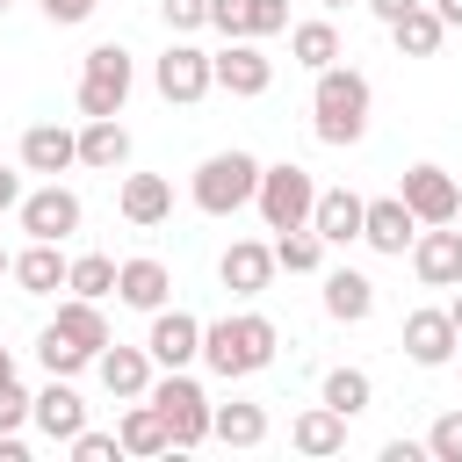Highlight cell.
Listing matches in <instances>:
<instances>
[{"label":"cell","instance_id":"cell-28","mask_svg":"<svg viewBox=\"0 0 462 462\" xmlns=\"http://www.w3.org/2000/svg\"><path fill=\"white\" fill-rule=\"evenodd\" d=\"M116 440H123V455H137V462H152V455L173 448V440H166V419H159L152 397H130V411L116 419Z\"/></svg>","mask_w":462,"mask_h":462},{"label":"cell","instance_id":"cell-34","mask_svg":"<svg viewBox=\"0 0 462 462\" xmlns=\"http://www.w3.org/2000/svg\"><path fill=\"white\" fill-rule=\"evenodd\" d=\"M116 267H123V260H108V253H72V267H65V289L101 303V296H116Z\"/></svg>","mask_w":462,"mask_h":462},{"label":"cell","instance_id":"cell-38","mask_svg":"<svg viewBox=\"0 0 462 462\" xmlns=\"http://www.w3.org/2000/svg\"><path fill=\"white\" fill-rule=\"evenodd\" d=\"M65 448H72V462H116V455H123V440H116V433H101V426H79Z\"/></svg>","mask_w":462,"mask_h":462},{"label":"cell","instance_id":"cell-10","mask_svg":"<svg viewBox=\"0 0 462 462\" xmlns=\"http://www.w3.org/2000/svg\"><path fill=\"white\" fill-rule=\"evenodd\" d=\"M217 87L238 94V101H260V94L274 87V58L260 51V36H224V51H217Z\"/></svg>","mask_w":462,"mask_h":462},{"label":"cell","instance_id":"cell-5","mask_svg":"<svg viewBox=\"0 0 462 462\" xmlns=\"http://www.w3.org/2000/svg\"><path fill=\"white\" fill-rule=\"evenodd\" d=\"M130 87H137V58L123 43H94L79 58V116H123Z\"/></svg>","mask_w":462,"mask_h":462},{"label":"cell","instance_id":"cell-41","mask_svg":"<svg viewBox=\"0 0 462 462\" xmlns=\"http://www.w3.org/2000/svg\"><path fill=\"white\" fill-rule=\"evenodd\" d=\"M22 195H29V188H22V173H14V166H0V217H7V209H22Z\"/></svg>","mask_w":462,"mask_h":462},{"label":"cell","instance_id":"cell-39","mask_svg":"<svg viewBox=\"0 0 462 462\" xmlns=\"http://www.w3.org/2000/svg\"><path fill=\"white\" fill-rule=\"evenodd\" d=\"M29 404H36V397H29L14 375H0V433H22V426H29Z\"/></svg>","mask_w":462,"mask_h":462},{"label":"cell","instance_id":"cell-9","mask_svg":"<svg viewBox=\"0 0 462 462\" xmlns=\"http://www.w3.org/2000/svg\"><path fill=\"white\" fill-rule=\"evenodd\" d=\"M79 217H87V202H79L65 180H43V188H29V195H22V209H14V224H22L29 238H58V245L79 231Z\"/></svg>","mask_w":462,"mask_h":462},{"label":"cell","instance_id":"cell-20","mask_svg":"<svg viewBox=\"0 0 462 462\" xmlns=\"http://www.w3.org/2000/svg\"><path fill=\"white\" fill-rule=\"evenodd\" d=\"M209 29L217 36H282L289 0H209Z\"/></svg>","mask_w":462,"mask_h":462},{"label":"cell","instance_id":"cell-3","mask_svg":"<svg viewBox=\"0 0 462 462\" xmlns=\"http://www.w3.org/2000/svg\"><path fill=\"white\" fill-rule=\"evenodd\" d=\"M188 195H195L202 217H238V209H253V195H260V159L238 152V144H231V152H209V159L195 166Z\"/></svg>","mask_w":462,"mask_h":462},{"label":"cell","instance_id":"cell-18","mask_svg":"<svg viewBox=\"0 0 462 462\" xmlns=\"http://www.w3.org/2000/svg\"><path fill=\"white\" fill-rule=\"evenodd\" d=\"M274 274H282V267H274V245H260V238H231L224 260H217V282H224L231 296H260Z\"/></svg>","mask_w":462,"mask_h":462},{"label":"cell","instance_id":"cell-42","mask_svg":"<svg viewBox=\"0 0 462 462\" xmlns=\"http://www.w3.org/2000/svg\"><path fill=\"white\" fill-rule=\"evenodd\" d=\"M411 7H419V0H368V14H375V22H383V29H390V22H404V14H411Z\"/></svg>","mask_w":462,"mask_h":462},{"label":"cell","instance_id":"cell-13","mask_svg":"<svg viewBox=\"0 0 462 462\" xmlns=\"http://www.w3.org/2000/svg\"><path fill=\"white\" fill-rule=\"evenodd\" d=\"M411 238H419V217L404 209V195H375V202H368V217H361V245H368V253L404 260V253H411Z\"/></svg>","mask_w":462,"mask_h":462},{"label":"cell","instance_id":"cell-6","mask_svg":"<svg viewBox=\"0 0 462 462\" xmlns=\"http://www.w3.org/2000/svg\"><path fill=\"white\" fill-rule=\"evenodd\" d=\"M253 209H260L267 231H296V224H310V209H318V180H310V166H296V159L260 166V195H253Z\"/></svg>","mask_w":462,"mask_h":462},{"label":"cell","instance_id":"cell-24","mask_svg":"<svg viewBox=\"0 0 462 462\" xmlns=\"http://www.w3.org/2000/svg\"><path fill=\"white\" fill-rule=\"evenodd\" d=\"M325 318L368 325V318H375V282H368L361 267H325Z\"/></svg>","mask_w":462,"mask_h":462},{"label":"cell","instance_id":"cell-40","mask_svg":"<svg viewBox=\"0 0 462 462\" xmlns=\"http://www.w3.org/2000/svg\"><path fill=\"white\" fill-rule=\"evenodd\" d=\"M94 7H101V0H43V14H51L58 29H72V22H87Z\"/></svg>","mask_w":462,"mask_h":462},{"label":"cell","instance_id":"cell-25","mask_svg":"<svg viewBox=\"0 0 462 462\" xmlns=\"http://www.w3.org/2000/svg\"><path fill=\"white\" fill-rule=\"evenodd\" d=\"M289 448H296V455H310V462L339 455V448H346V411H332V404L318 397L310 411H296V426H289Z\"/></svg>","mask_w":462,"mask_h":462},{"label":"cell","instance_id":"cell-37","mask_svg":"<svg viewBox=\"0 0 462 462\" xmlns=\"http://www.w3.org/2000/svg\"><path fill=\"white\" fill-rule=\"evenodd\" d=\"M426 455H433V462H462V411H440V419L426 426Z\"/></svg>","mask_w":462,"mask_h":462},{"label":"cell","instance_id":"cell-43","mask_svg":"<svg viewBox=\"0 0 462 462\" xmlns=\"http://www.w3.org/2000/svg\"><path fill=\"white\" fill-rule=\"evenodd\" d=\"M419 455H426V440H390L383 448V462H419Z\"/></svg>","mask_w":462,"mask_h":462},{"label":"cell","instance_id":"cell-14","mask_svg":"<svg viewBox=\"0 0 462 462\" xmlns=\"http://www.w3.org/2000/svg\"><path fill=\"white\" fill-rule=\"evenodd\" d=\"M404 354H411L419 368H448V361L462 354L455 318H448V310H433V303H426V310H411V318H404Z\"/></svg>","mask_w":462,"mask_h":462},{"label":"cell","instance_id":"cell-11","mask_svg":"<svg viewBox=\"0 0 462 462\" xmlns=\"http://www.w3.org/2000/svg\"><path fill=\"white\" fill-rule=\"evenodd\" d=\"M411 274L426 289H462V231L455 224H419L411 238Z\"/></svg>","mask_w":462,"mask_h":462},{"label":"cell","instance_id":"cell-35","mask_svg":"<svg viewBox=\"0 0 462 462\" xmlns=\"http://www.w3.org/2000/svg\"><path fill=\"white\" fill-rule=\"evenodd\" d=\"M36 361H43V375H79V368H94V354H79V346H65L51 325L36 332Z\"/></svg>","mask_w":462,"mask_h":462},{"label":"cell","instance_id":"cell-29","mask_svg":"<svg viewBox=\"0 0 462 462\" xmlns=\"http://www.w3.org/2000/svg\"><path fill=\"white\" fill-rule=\"evenodd\" d=\"M390 43H397L404 58H433V51L448 43V22L433 14V0H419V7L404 14V22H390Z\"/></svg>","mask_w":462,"mask_h":462},{"label":"cell","instance_id":"cell-12","mask_svg":"<svg viewBox=\"0 0 462 462\" xmlns=\"http://www.w3.org/2000/svg\"><path fill=\"white\" fill-rule=\"evenodd\" d=\"M72 166H79V130H65V123H29V130H22V173L58 180V173H72Z\"/></svg>","mask_w":462,"mask_h":462},{"label":"cell","instance_id":"cell-4","mask_svg":"<svg viewBox=\"0 0 462 462\" xmlns=\"http://www.w3.org/2000/svg\"><path fill=\"white\" fill-rule=\"evenodd\" d=\"M144 397L159 404V419H166V440H173V448H202V440H209L217 404H209V390H202L188 368H159Z\"/></svg>","mask_w":462,"mask_h":462},{"label":"cell","instance_id":"cell-33","mask_svg":"<svg viewBox=\"0 0 462 462\" xmlns=\"http://www.w3.org/2000/svg\"><path fill=\"white\" fill-rule=\"evenodd\" d=\"M274 267H282V274H318V267H325V238H318L310 224L274 231Z\"/></svg>","mask_w":462,"mask_h":462},{"label":"cell","instance_id":"cell-22","mask_svg":"<svg viewBox=\"0 0 462 462\" xmlns=\"http://www.w3.org/2000/svg\"><path fill=\"white\" fill-rule=\"evenodd\" d=\"M166 296H173V274H166V260H152V253H137V260H123L116 267V303H130V310H166Z\"/></svg>","mask_w":462,"mask_h":462},{"label":"cell","instance_id":"cell-1","mask_svg":"<svg viewBox=\"0 0 462 462\" xmlns=\"http://www.w3.org/2000/svg\"><path fill=\"white\" fill-rule=\"evenodd\" d=\"M368 108H375L368 72H354V65H325L318 72V87H310V130H318V144H332V152L361 144L368 137Z\"/></svg>","mask_w":462,"mask_h":462},{"label":"cell","instance_id":"cell-36","mask_svg":"<svg viewBox=\"0 0 462 462\" xmlns=\"http://www.w3.org/2000/svg\"><path fill=\"white\" fill-rule=\"evenodd\" d=\"M159 22H166V36H195V29H209V0H159Z\"/></svg>","mask_w":462,"mask_h":462},{"label":"cell","instance_id":"cell-15","mask_svg":"<svg viewBox=\"0 0 462 462\" xmlns=\"http://www.w3.org/2000/svg\"><path fill=\"white\" fill-rule=\"evenodd\" d=\"M144 346H152L159 368H188V361H202V318L195 310H152Z\"/></svg>","mask_w":462,"mask_h":462},{"label":"cell","instance_id":"cell-19","mask_svg":"<svg viewBox=\"0 0 462 462\" xmlns=\"http://www.w3.org/2000/svg\"><path fill=\"white\" fill-rule=\"evenodd\" d=\"M152 368H159V361H152V346H116V339H108V346L94 354V375H101V390H108V397H123V404L152 390Z\"/></svg>","mask_w":462,"mask_h":462},{"label":"cell","instance_id":"cell-2","mask_svg":"<svg viewBox=\"0 0 462 462\" xmlns=\"http://www.w3.org/2000/svg\"><path fill=\"white\" fill-rule=\"evenodd\" d=\"M274 346H282V332H274V318H260V310H231V318L202 325V368L224 375V383L260 375V368L274 361Z\"/></svg>","mask_w":462,"mask_h":462},{"label":"cell","instance_id":"cell-21","mask_svg":"<svg viewBox=\"0 0 462 462\" xmlns=\"http://www.w3.org/2000/svg\"><path fill=\"white\" fill-rule=\"evenodd\" d=\"M65 267H72V260L58 253V238H29V245L7 260V274H14L22 296H58V289H65Z\"/></svg>","mask_w":462,"mask_h":462},{"label":"cell","instance_id":"cell-32","mask_svg":"<svg viewBox=\"0 0 462 462\" xmlns=\"http://www.w3.org/2000/svg\"><path fill=\"white\" fill-rule=\"evenodd\" d=\"M318 397H325L332 411H346V419H361V411L375 404V383H368V368H325V383H318Z\"/></svg>","mask_w":462,"mask_h":462},{"label":"cell","instance_id":"cell-8","mask_svg":"<svg viewBox=\"0 0 462 462\" xmlns=\"http://www.w3.org/2000/svg\"><path fill=\"white\" fill-rule=\"evenodd\" d=\"M397 195H404V209H411L419 224H455V217H462V188H455V173H448V166H433V159L404 166Z\"/></svg>","mask_w":462,"mask_h":462},{"label":"cell","instance_id":"cell-46","mask_svg":"<svg viewBox=\"0 0 462 462\" xmlns=\"http://www.w3.org/2000/svg\"><path fill=\"white\" fill-rule=\"evenodd\" d=\"M0 375H14V354H7V346H0Z\"/></svg>","mask_w":462,"mask_h":462},{"label":"cell","instance_id":"cell-30","mask_svg":"<svg viewBox=\"0 0 462 462\" xmlns=\"http://www.w3.org/2000/svg\"><path fill=\"white\" fill-rule=\"evenodd\" d=\"M289 58L303 65V72H325V65H339V29L318 14V22H296L289 29Z\"/></svg>","mask_w":462,"mask_h":462},{"label":"cell","instance_id":"cell-48","mask_svg":"<svg viewBox=\"0 0 462 462\" xmlns=\"http://www.w3.org/2000/svg\"><path fill=\"white\" fill-rule=\"evenodd\" d=\"M0 274H7V253H0Z\"/></svg>","mask_w":462,"mask_h":462},{"label":"cell","instance_id":"cell-49","mask_svg":"<svg viewBox=\"0 0 462 462\" xmlns=\"http://www.w3.org/2000/svg\"><path fill=\"white\" fill-rule=\"evenodd\" d=\"M7 7H14V0H0V14H7Z\"/></svg>","mask_w":462,"mask_h":462},{"label":"cell","instance_id":"cell-44","mask_svg":"<svg viewBox=\"0 0 462 462\" xmlns=\"http://www.w3.org/2000/svg\"><path fill=\"white\" fill-rule=\"evenodd\" d=\"M433 14H440L448 29H462V0H433Z\"/></svg>","mask_w":462,"mask_h":462},{"label":"cell","instance_id":"cell-7","mask_svg":"<svg viewBox=\"0 0 462 462\" xmlns=\"http://www.w3.org/2000/svg\"><path fill=\"white\" fill-rule=\"evenodd\" d=\"M152 87H159L173 108H195V101L217 87V51H195L188 36H173V43L152 58Z\"/></svg>","mask_w":462,"mask_h":462},{"label":"cell","instance_id":"cell-27","mask_svg":"<svg viewBox=\"0 0 462 462\" xmlns=\"http://www.w3.org/2000/svg\"><path fill=\"white\" fill-rule=\"evenodd\" d=\"M51 332H58L65 346H79V354H101V346H108V318H101L94 296H65L58 318H51Z\"/></svg>","mask_w":462,"mask_h":462},{"label":"cell","instance_id":"cell-31","mask_svg":"<svg viewBox=\"0 0 462 462\" xmlns=\"http://www.w3.org/2000/svg\"><path fill=\"white\" fill-rule=\"evenodd\" d=\"M209 440H224V448H260L267 440V404H217V426H209Z\"/></svg>","mask_w":462,"mask_h":462},{"label":"cell","instance_id":"cell-47","mask_svg":"<svg viewBox=\"0 0 462 462\" xmlns=\"http://www.w3.org/2000/svg\"><path fill=\"white\" fill-rule=\"evenodd\" d=\"M318 7H325V14H332V7H346V0H318Z\"/></svg>","mask_w":462,"mask_h":462},{"label":"cell","instance_id":"cell-23","mask_svg":"<svg viewBox=\"0 0 462 462\" xmlns=\"http://www.w3.org/2000/svg\"><path fill=\"white\" fill-rule=\"evenodd\" d=\"M361 217H368V195H354V188H318L310 231H318L325 245H354V238H361Z\"/></svg>","mask_w":462,"mask_h":462},{"label":"cell","instance_id":"cell-16","mask_svg":"<svg viewBox=\"0 0 462 462\" xmlns=\"http://www.w3.org/2000/svg\"><path fill=\"white\" fill-rule=\"evenodd\" d=\"M29 426H36L43 440H72V433L87 426V397L72 390V375H51V383L36 390V404H29Z\"/></svg>","mask_w":462,"mask_h":462},{"label":"cell","instance_id":"cell-26","mask_svg":"<svg viewBox=\"0 0 462 462\" xmlns=\"http://www.w3.org/2000/svg\"><path fill=\"white\" fill-rule=\"evenodd\" d=\"M79 166L123 173V166H130V130H123L116 116H87V123H79Z\"/></svg>","mask_w":462,"mask_h":462},{"label":"cell","instance_id":"cell-17","mask_svg":"<svg viewBox=\"0 0 462 462\" xmlns=\"http://www.w3.org/2000/svg\"><path fill=\"white\" fill-rule=\"evenodd\" d=\"M116 209H123V224H137V231H159V224L173 217V180H166V173H123V188H116Z\"/></svg>","mask_w":462,"mask_h":462},{"label":"cell","instance_id":"cell-45","mask_svg":"<svg viewBox=\"0 0 462 462\" xmlns=\"http://www.w3.org/2000/svg\"><path fill=\"white\" fill-rule=\"evenodd\" d=\"M448 318H455V332H462V289H455V303H448Z\"/></svg>","mask_w":462,"mask_h":462}]
</instances>
